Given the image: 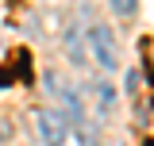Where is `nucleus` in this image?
Listing matches in <instances>:
<instances>
[{"label":"nucleus","mask_w":154,"mask_h":146,"mask_svg":"<svg viewBox=\"0 0 154 146\" xmlns=\"http://www.w3.org/2000/svg\"><path fill=\"white\" fill-rule=\"evenodd\" d=\"M0 85H12V69H0Z\"/></svg>","instance_id":"6e6552de"},{"label":"nucleus","mask_w":154,"mask_h":146,"mask_svg":"<svg viewBox=\"0 0 154 146\" xmlns=\"http://www.w3.org/2000/svg\"><path fill=\"white\" fill-rule=\"evenodd\" d=\"M100 146H104V142H100Z\"/></svg>","instance_id":"9d476101"},{"label":"nucleus","mask_w":154,"mask_h":146,"mask_svg":"<svg viewBox=\"0 0 154 146\" xmlns=\"http://www.w3.org/2000/svg\"><path fill=\"white\" fill-rule=\"evenodd\" d=\"M112 96H116V92L108 89V85H96V100H100V108H104V111L112 108Z\"/></svg>","instance_id":"39448f33"},{"label":"nucleus","mask_w":154,"mask_h":146,"mask_svg":"<svg viewBox=\"0 0 154 146\" xmlns=\"http://www.w3.org/2000/svg\"><path fill=\"white\" fill-rule=\"evenodd\" d=\"M146 146H154V142H146Z\"/></svg>","instance_id":"1a4fd4ad"},{"label":"nucleus","mask_w":154,"mask_h":146,"mask_svg":"<svg viewBox=\"0 0 154 146\" xmlns=\"http://www.w3.org/2000/svg\"><path fill=\"white\" fill-rule=\"evenodd\" d=\"M66 42H69V46H66V50H69V58H73V62H81V58H85V46H81L77 31H69V38H66Z\"/></svg>","instance_id":"20e7f679"},{"label":"nucleus","mask_w":154,"mask_h":146,"mask_svg":"<svg viewBox=\"0 0 154 146\" xmlns=\"http://www.w3.org/2000/svg\"><path fill=\"white\" fill-rule=\"evenodd\" d=\"M135 4H139V0H112V8L119 12V16H131V12H135Z\"/></svg>","instance_id":"423d86ee"},{"label":"nucleus","mask_w":154,"mask_h":146,"mask_svg":"<svg viewBox=\"0 0 154 146\" xmlns=\"http://www.w3.org/2000/svg\"><path fill=\"white\" fill-rule=\"evenodd\" d=\"M89 42H93L96 62H100L104 69H116V38H112V31H108L104 23H93V27H89Z\"/></svg>","instance_id":"f257e3e1"},{"label":"nucleus","mask_w":154,"mask_h":146,"mask_svg":"<svg viewBox=\"0 0 154 146\" xmlns=\"http://www.w3.org/2000/svg\"><path fill=\"white\" fill-rule=\"evenodd\" d=\"M35 123H38V135H42L46 146H58L62 138H66V131H69V123L62 119V111H54V108H42L35 115Z\"/></svg>","instance_id":"f03ea898"},{"label":"nucleus","mask_w":154,"mask_h":146,"mask_svg":"<svg viewBox=\"0 0 154 146\" xmlns=\"http://www.w3.org/2000/svg\"><path fill=\"white\" fill-rule=\"evenodd\" d=\"M58 146H93V142H89V131H66V138Z\"/></svg>","instance_id":"7ed1b4c3"},{"label":"nucleus","mask_w":154,"mask_h":146,"mask_svg":"<svg viewBox=\"0 0 154 146\" xmlns=\"http://www.w3.org/2000/svg\"><path fill=\"white\" fill-rule=\"evenodd\" d=\"M139 81H143V77H139V69L127 73V89H131V92H139Z\"/></svg>","instance_id":"0eeeda50"}]
</instances>
